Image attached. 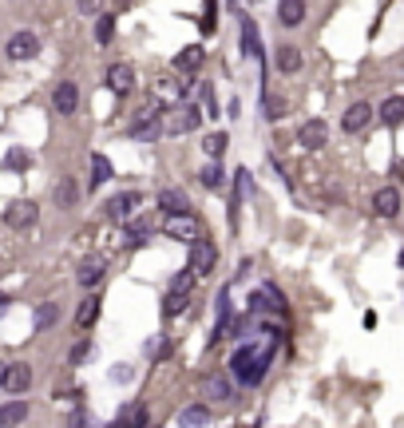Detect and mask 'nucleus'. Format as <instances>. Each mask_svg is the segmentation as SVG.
I'll list each match as a JSON object with an SVG mask.
<instances>
[{
	"label": "nucleus",
	"instance_id": "obj_26",
	"mask_svg": "<svg viewBox=\"0 0 404 428\" xmlns=\"http://www.w3.org/2000/svg\"><path fill=\"white\" fill-rule=\"evenodd\" d=\"M226 147H230V135H226V131H214V135H206V143H202V151H206L214 163L226 155Z\"/></svg>",
	"mask_w": 404,
	"mask_h": 428
},
{
	"label": "nucleus",
	"instance_id": "obj_29",
	"mask_svg": "<svg viewBox=\"0 0 404 428\" xmlns=\"http://www.w3.org/2000/svg\"><path fill=\"white\" fill-rule=\"evenodd\" d=\"M56 321H60V306H56V301H44V306L36 309V329H52Z\"/></svg>",
	"mask_w": 404,
	"mask_h": 428
},
{
	"label": "nucleus",
	"instance_id": "obj_21",
	"mask_svg": "<svg viewBox=\"0 0 404 428\" xmlns=\"http://www.w3.org/2000/svg\"><path fill=\"white\" fill-rule=\"evenodd\" d=\"M159 207L167 210V214H191V202H186V195H182V190H162V195H159Z\"/></svg>",
	"mask_w": 404,
	"mask_h": 428
},
{
	"label": "nucleus",
	"instance_id": "obj_14",
	"mask_svg": "<svg viewBox=\"0 0 404 428\" xmlns=\"http://www.w3.org/2000/svg\"><path fill=\"white\" fill-rule=\"evenodd\" d=\"M297 139H302V147H325V139H329V127H325L321 120H309L302 131H297Z\"/></svg>",
	"mask_w": 404,
	"mask_h": 428
},
{
	"label": "nucleus",
	"instance_id": "obj_11",
	"mask_svg": "<svg viewBox=\"0 0 404 428\" xmlns=\"http://www.w3.org/2000/svg\"><path fill=\"white\" fill-rule=\"evenodd\" d=\"M107 88L119 91V96H127V91L135 88V71H131V64H112V68H107Z\"/></svg>",
	"mask_w": 404,
	"mask_h": 428
},
{
	"label": "nucleus",
	"instance_id": "obj_7",
	"mask_svg": "<svg viewBox=\"0 0 404 428\" xmlns=\"http://www.w3.org/2000/svg\"><path fill=\"white\" fill-rule=\"evenodd\" d=\"M52 103H56V115H71V111L80 108V88L71 80L56 83V96H52Z\"/></svg>",
	"mask_w": 404,
	"mask_h": 428
},
{
	"label": "nucleus",
	"instance_id": "obj_23",
	"mask_svg": "<svg viewBox=\"0 0 404 428\" xmlns=\"http://www.w3.org/2000/svg\"><path fill=\"white\" fill-rule=\"evenodd\" d=\"M174 68H179V71H198L202 68V48H198V44L182 48L179 56H174Z\"/></svg>",
	"mask_w": 404,
	"mask_h": 428
},
{
	"label": "nucleus",
	"instance_id": "obj_19",
	"mask_svg": "<svg viewBox=\"0 0 404 428\" xmlns=\"http://www.w3.org/2000/svg\"><path fill=\"white\" fill-rule=\"evenodd\" d=\"M24 417H28V400H8V405H0V428L20 424Z\"/></svg>",
	"mask_w": 404,
	"mask_h": 428
},
{
	"label": "nucleus",
	"instance_id": "obj_27",
	"mask_svg": "<svg viewBox=\"0 0 404 428\" xmlns=\"http://www.w3.org/2000/svg\"><path fill=\"white\" fill-rule=\"evenodd\" d=\"M107 179H112V163L103 159V155H91V183H88V187L95 190V187H103Z\"/></svg>",
	"mask_w": 404,
	"mask_h": 428
},
{
	"label": "nucleus",
	"instance_id": "obj_43",
	"mask_svg": "<svg viewBox=\"0 0 404 428\" xmlns=\"http://www.w3.org/2000/svg\"><path fill=\"white\" fill-rule=\"evenodd\" d=\"M400 266H404V254H400Z\"/></svg>",
	"mask_w": 404,
	"mask_h": 428
},
{
	"label": "nucleus",
	"instance_id": "obj_5",
	"mask_svg": "<svg viewBox=\"0 0 404 428\" xmlns=\"http://www.w3.org/2000/svg\"><path fill=\"white\" fill-rule=\"evenodd\" d=\"M4 222H8L12 230H28L32 222H36V202H28V199L12 202V207L4 210Z\"/></svg>",
	"mask_w": 404,
	"mask_h": 428
},
{
	"label": "nucleus",
	"instance_id": "obj_6",
	"mask_svg": "<svg viewBox=\"0 0 404 428\" xmlns=\"http://www.w3.org/2000/svg\"><path fill=\"white\" fill-rule=\"evenodd\" d=\"M143 202V195L139 190H127V195H115L112 202H107V219H115V222H127L131 219V210Z\"/></svg>",
	"mask_w": 404,
	"mask_h": 428
},
{
	"label": "nucleus",
	"instance_id": "obj_28",
	"mask_svg": "<svg viewBox=\"0 0 404 428\" xmlns=\"http://www.w3.org/2000/svg\"><path fill=\"white\" fill-rule=\"evenodd\" d=\"M100 306H103L100 298H88V301L80 306V313H76V325H80V329L95 325V318H100Z\"/></svg>",
	"mask_w": 404,
	"mask_h": 428
},
{
	"label": "nucleus",
	"instance_id": "obj_1",
	"mask_svg": "<svg viewBox=\"0 0 404 428\" xmlns=\"http://www.w3.org/2000/svg\"><path fill=\"white\" fill-rule=\"evenodd\" d=\"M273 345H278L273 333H266V341H258V345H254V341H250V345H242L230 357L234 377L242 381V385H262L266 369H270V357H273Z\"/></svg>",
	"mask_w": 404,
	"mask_h": 428
},
{
	"label": "nucleus",
	"instance_id": "obj_30",
	"mask_svg": "<svg viewBox=\"0 0 404 428\" xmlns=\"http://www.w3.org/2000/svg\"><path fill=\"white\" fill-rule=\"evenodd\" d=\"M76 199H80V187H76V179H60V187H56V202H60V207H71Z\"/></svg>",
	"mask_w": 404,
	"mask_h": 428
},
{
	"label": "nucleus",
	"instance_id": "obj_16",
	"mask_svg": "<svg viewBox=\"0 0 404 428\" xmlns=\"http://www.w3.org/2000/svg\"><path fill=\"white\" fill-rule=\"evenodd\" d=\"M210 424V408L206 405H191L179 412V428H206Z\"/></svg>",
	"mask_w": 404,
	"mask_h": 428
},
{
	"label": "nucleus",
	"instance_id": "obj_39",
	"mask_svg": "<svg viewBox=\"0 0 404 428\" xmlns=\"http://www.w3.org/2000/svg\"><path fill=\"white\" fill-rule=\"evenodd\" d=\"M112 381H131V369H127V365H115L112 369Z\"/></svg>",
	"mask_w": 404,
	"mask_h": 428
},
{
	"label": "nucleus",
	"instance_id": "obj_3",
	"mask_svg": "<svg viewBox=\"0 0 404 428\" xmlns=\"http://www.w3.org/2000/svg\"><path fill=\"white\" fill-rule=\"evenodd\" d=\"M198 123H202V111L194 108V103H182L171 120L162 123V131H171V135H186V131H194Z\"/></svg>",
	"mask_w": 404,
	"mask_h": 428
},
{
	"label": "nucleus",
	"instance_id": "obj_35",
	"mask_svg": "<svg viewBox=\"0 0 404 428\" xmlns=\"http://www.w3.org/2000/svg\"><path fill=\"white\" fill-rule=\"evenodd\" d=\"M112 36H115V16H100V24H95V40L112 44Z\"/></svg>",
	"mask_w": 404,
	"mask_h": 428
},
{
	"label": "nucleus",
	"instance_id": "obj_38",
	"mask_svg": "<svg viewBox=\"0 0 404 428\" xmlns=\"http://www.w3.org/2000/svg\"><path fill=\"white\" fill-rule=\"evenodd\" d=\"M8 167H28V155L24 151H8Z\"/></svg>",
	"mask_w": 404,
	"mask_h": 428
},
{
	"label": "nucleus",
	"instance_id": "obj_12",
	"mask_svg": "<svg viewBox=\"0 0 404 428\" xmlns=\"http://www.w3.org/2000/svg\"><path fill=\"white\" fill-rule=\"evenodd\" d=\"M107 428H147V408H143L139 400H131V405L123 408V412Z\"/></svg>",
	"mask_w": 404,
	"mask_h": 428
},
{
	"label": "nucleus",
	"instance_id": "obj_2",
	"mask_svg": "<svg viewBox=\"0 0 404 428\" xmlns=\"http://www.w3.org/2000/svg\"><path fill=\"white\" fill-rule=\"evenodd\" d=\"M162 230H167L171 238H179V242H191V246L202 238V226H198V219H194V214H167Z\"/></svg>",
	"mask_w": 404,
	"mask_h": 428
},
{
	"label": "nucleus",
	"instance_id": "obj_20",
	"mask_svg": "<svg viewBox=\"0 0 404 428\" xmlns=\"http://www.w3.org/2000/svg\"><path fill=\"white\" fill-rule=\"evenodd\" d=\"M242 52L250 60H262V40H258V24L242 21Z\"/></svg>",
	"mask_w": 404,
	"mask_h": 428
},
{
	"label": "nucleus",
	"instance_id": "obj_36",
	"mask_svg": "<svg viewBox=\"0 0 404 428\" xmlns=\"http://www.w3.org/2000/svg\"><path fill=\"white\" fill-rule=\"evenodd\" d=\"M191 286H194V274L186 270V274H179V278L171 282V294H182V298H186V289H191Z\"/></svg>",
	"mask_w": 404,
	"mask_h": 428
},
{
	"label": "nucleus",
	"instance_id": "obj_13",
	"mask_svg": "<svg viewBox=\"0 0 404 428\" xmlns=\"http://www.w3.org/2000/svg\"><path fill=\"white\" fill-rule=\"evenodd\" d=\"M131 135H135V139H159V135H162V120L155 115L151 108H147V111L139 115V120H135Z\"/></svg>",
	"mask_w": 404,
	"mask_h": 428
},
{
	"label": "nucleus",
	"instance_id": "obj_9",
	"mask_svg": "<svg viewBox=\"0 0 404 428\" xmlns=\"http://www.w3.org/2000/svg\"><path fill=\"white\" fill-rule=\"evenodd\" d=\"M36 52H40V40H36L32 32H16L8 40V60H32Z\"/></svg>",
	"mask_w": 404,
	"mask_h": 428
},
{
	"label": "nucleus",
	"instance_id": "obj_4",
	"mask_svg": "<svg viewBox=\"0 0 404 428\" xmlns=\"http://www.w3.org/2000/svg\"><path fill=\"white\" fill-rule=\"evenodd\" d=\"M214 262H218V250H214V242H194L191 246V274H210Z\"/></svg>",
	"mask_w": 404,
	"mask_h": 428
},
{
	"label": "nucleus",
	"instance_id": "obj_22",
	"mask_svg": "<svg viewBox=\"0 0 404 428\" xmlns=\"http://www.w3.org/2000/svg\"><path fill=\"white\" fill-rule=\"evenodd\" d=\"M250 306H254V313H262V309H278V306H282V294H278L273 286H262L250 298Z\"/></svg>",
	"mask_w": 404,
	"mask_h": 428
},
{
	"label": "nucleus",
	"instance_id": "obj_32",
	"mask_svg": "<svg viewBox=\"0 0 404 428\" xmlns=\"http://www.w3.org/2000/svg\"><path fill=\"white\" fill-rule=\"evenodd\" d=\"M202 179V187H210V190H222V183H226V175H222V167H218V163H210V167L202 170L198 175Z\"/></svg>",
	"mask_w": 404,
	"mask_h": 428
},
{
	"label": "nucleus",
	"instance_id": "obj_31",
	"mask_svg": "<svg viewBox=\"0 0 404 428\" xmlns=\"http://www.w3.org/2000/svg\"><path fill=\"white\" fill-rule=\"evenodd\" d=\"M147 238H151V222H147V219H139V222L127 226V242H131V246H143Z\"/></svg>",
	"mask_w": 404,
	"mask_h": 428
},
{
	"label": "nucleus",
	"instance_id": "obj_8",
	"mask_svg": "<svg viewBox=\"0 0 404 428\" xmlns=\"http://www.w3.org/2000/svg\"><path fill=\"white\" fill-rule=\"evenodd\" d=\"M28 385H32V365H24V361L8 365V373H4V388H8L12 397H20V393H28Z\"/></svg>",
	"mask_w": 404,
	"mask_h": 428
},
{
	"label": "nucleus",
	"instance_id": "obj_15",
	"mask_svg": "<svg viewBox=\"0 0 404 428\" xmlns=\"http://www.w3.org/2000/svg\"><path fill=\"white\" fill-rule=\"evenodd\" d=\"M302 21H305V4H302V0H282V4H278V24L297 28Z\"/></svg>",
	"mask_w": 404,
	"mask_h": 428
},
{
	"label": "nucleus",
	"instance_id": "obj_42",
	"mask_svg": "<svg viewBox=\"0 0 404 428\" xmlns=\"http://www.w3.org/2000/svg\"><path fill=\"white\" fill-rule=\"evenodd\" d=\"M4 306H8V298H4V294H0V313H4Z\"/></svg>",
	"mask_w": 404,
	"mask_h": 428
},
{
	"label": "nucleus",
	"instance_id": "obj_10",
	"mask_svg": "<svg viewBox=\"0 0 404 428\" xmlns=\"http://www.w3.org/2000/svg\"><path fill=\"white\" fill-rule=\"evenodd\" d=\"M396 210H400V190H396V187H381L373 195V214H381V219H393Z\"/></svg>",
	"mask_w": 404,
	"mask_h": 428
},
{
	"label": "nucleus",
	"instance_id": "obj_41",
	"mask_svg": "<svg viewBox=\"0 0 404 428\" xmlns=\"http://www.w3.org/2000/svg\"><path fill=\"white\" fill-rule=\"evenodd\" d=\"M4 373H8V365H0V388H4Z\"/></svg>",
	"mask_w": 404,
	"mask_h": 428
},
{
	"label": "nucleus",
	"instance_id": "obj_17",
	"mask_svg": "<svg viewBox=\"0 0 404 428\" xmlns=\"http://www.w3.org/2000/svg\"><path fill=\"white\" fill-rule=\"evenodd\" d=\"M376 115H381L384 127H396V123L404 120V96H388V100L381 103V111H376Z\"/></svg>",
	"mask_w": 404,
	"mask_h": 428
},
{
	"label": "nucleus",
	"instance_id": "obj_18",
	"mask_svg": "<svg viewBox=\"0 0 404 428\" xmlns=\"http://www.w3.org/2000/svg\"><path fill=\"white\" fill-rule=\"evenodd\" d=\"M369 120H373V108H369V103H353V108L345 111L341 127H345V131H361Z\"/></svg>",
	"mask_w": 404,
	"mask_h": 428
},
{
	"label": "nucleus",
	"instance_id": "obj_25",
	"mask_svg": "<svg viewBox=\"0 0 404 428\" xmlns=\"http://www.w3.org/2000/svg\"><path fill=\"white\" fill-rule=\"evenodd\" d=\"M278 68H282L285 76H293V71L302 68V52L293 48V44H282V48H278Z\"/></svg>",
	"mask_w": 404,
	"mask_h": 428
},
{
	"label": "nucleus",
	"instance_id": "obj_24",
	"mask_svg": "<svg viewBox=\"0 0 404 428\" xmlns=\"http://www.w3.org/2000/svg\"><path fill=\"white\" fill-rule=\"evenodd\" d=\"M100 278H103V258H88V262L80 266V274H76V282H80L83 289H88V286H95Z\"/></svg>",
	"mask_w": 404,
	"mask_h": 428
},
{
	"label": "nucleus",
	"instance_id": "obj_37",
	"mask_svg": "<svg viewBox=\"0 0 404 428\" xmlns=\"http://www.w3.org/2000/svg\"><path fill=\"white\" fill-rule=\"evenodd\" d=\"M88 353H91V345H88V341H80V345L71 349V365H80V361L88 357Z\"/></svg>",
	"mask_w": 404,
	"mask_h": 428
},
{
	"label": "nucleus",
	"instance_id": "obj_40",
	"mask_svg": "<svg viewBox=\"0 0 404 428\" xmlns=\"http://www.w3.org/2000/svg\"><path fill=\"white\" fill-rule=\"evenodd\" d=\"M71 428H91V417L88 412H76V417H71Z\"/></svg>",
	"mask_w": 404,
	"mask_h": 428
},
{
	"label": "nucleus",
	"instance_id": "obj_34",
	"mask_svg": "<svg viewBox=\"0 0 404 428\" xmlns=\"http://www.w3.org/2000/svg\"><path fill=\"white\" fill-rule=\"evenodd\" d=\"M182 309H186V298H182V294H167V298H162V313H167V318H179Z\"/></svg>",
	"mask_w": 404,
	"mask_h": 428
},
{
	"label": "nucleus",
	"instance_id": "obj_33",
	"mask_svg": "<svg viewBox=\"0 0 404 428\" xmlns=\"http://www.w3.org/2000/svg\"><path fill=\"white\" fill-rule=\"evenodd\" d=\"M206 393H210V400H230V381H226V377H210V381H206Z\"/></svg>",
	"mask_w": 404,
	"mask_h": 428
}]
</instances>
